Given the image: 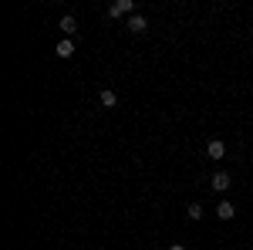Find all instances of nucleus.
<instances>
[{"label": "nucleus", "mask_w": 253, "mask_h": 250, "mask_svg": "<svg viewBox=\"0 0 253 250\" xmlns=\"http://www.w3.org/2000/svg\"><path fill=\"white\" fill-rule=\"evenodd\" d=\"M132 10H135V0H115V3L108 7L112 17H125V14H132Z\"/></svg>", "instance_id": "obj_1"}, {"label": "nucleus", "mask_w": 253, "mask_h": 250, "mask_svg": "<svg viewBox=\"0 0 253 250\" xmlns=\"http://www.w3.org/2000/svg\"><path fill=\"white\" fill-rule=\"evenodd\" d=\"M206 155H210V159H223V155H226V142H223V139H210V142H206Z\"/></svg>", "instance_id": "obj_2"}, {"label": "nucleus", "mask_w": 253, "mask_h": 250, "mask_svg": "<svg viewBox=\"0 0 253 250\" xmlns=\"http://www.w3.org/2000/svg\"><path fill=\"white\" fill-rule=\"evenodd\" d=\"M128 31H132V34H145V31H149V20L142 17V14H132V17H128Z\"/></svg>", "instance_id": "obj_3"}, {"label": "nucleus", "mask_w": 253, "mask_h": 250, "mask_svg": "<svg viewBox=\"0 0 253 250\" xmlns=\"http://www.w3.org/2000/svg\"><path fill=\"white\" fill-rule=\"evenodd\" d=\"M98 105H101V108H115V105H118V95L112 92V88H101V95H98Z\"/></svg>", "instance_id": "obj_4"}, {"label": "nucleus", "mask_w": 253, "mask_h": 250, "mask_svg": "<svg viewBox=\"0 0 253 250\" xmlns=\"http://www.w3.org/2000/svg\"><path fill=\"white\" fill-rule=\"evenodd\" d=\"M54 54H58V58H71V54H75V41H71V38L58 41V48H54Z\"/></svg>", "instance_id": "obj_5"}, {"label": "nucleus", "mask_w": 253, "mask_h": 250, "mask_svg": "<svg viewBox=\"0 0 253 250\" xmlns=\"http://www.w3.org/2000/svg\"><path fill=\"white\" fill-rule=\"evenodd\" d=\"M216 216H219V220H233V216H236V206L230 203V200H223V203L216 206Z\"/></svg>", "instance_id": "obj_6"}, {"label": "nucleus", "mask_w": 253, "mask_h": 250, "mask_svg": "<svg viewBox=\"0 0 253 250\" xmlns=\"http://www.w3.org/2000/svg\"><path fill=\"white\" fill-rule=\"evenodd\" d=\"M230 183H233V176H230V173H216V176H213V190H216V193L230 190Z\"/></svg>", "instance_id": "obj_7"}, {"label": "nucleus", "mask_w": 253, "mask_h": 250, "mask_svg": "<svg viewBox=\"0 0 253 250\" xmlns=\"http://www.w3.org/2000/svg\"><path fill=\"white\" fill-rule=\"evenodd\" d=\"M61 31H64V34H68V38H71V34H75V31H78V20L71 17V14H68V17H61V24H58Z\"/></svg>", "instance_id": "obj_8"}, {"label": "nucleus", "mask_w": 253, "mask_h": 250, "mask_svg": "<svg viewBox=\"0 0 253 250\" xmlns=\"http://www.w3.org/2000/svg\"><path fill=\"white\" fill-rule=\"evenodd\" d=\"M186 216H189V220H203V203H189V210H186Z\"/></svg>", "instance_id": "obj_9"}, {"label": "nucleus", "mask_w": 253, "mask_h": 250, "mask_svg": "<svg viewBox=\"0 0 253 250\" xmlns=\"http://www.w3.org/2000/svg\"><path fill=\"white\" fill-rule=\"evenodd\" d=\"M169 250H186V247H182V244H172V247H169Z\"/></svg>", "instance_id": "obj_10"}]
</instances>
